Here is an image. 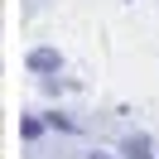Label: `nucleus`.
<instances>
[{
  "label": "nucleus",
  "mask_w": 159,
  "mask_h": 159,
  "mask_svg": "<svg viewBox=\"0 0 159 159\" xmlns=\"http://www.w3.org/2000/svg\"><path fill=\"white\" fill-rule=\"evenodd\" d=\"M120 159H149V135H125L120 140Z\"/></svg>",
  "instance_id": "f03ea898"
},
{
  "label": "nucleus",
  "mask_w": 159,
  "mask_h": 159,
  "mask_svg": "<svg viewBox=\"0 0 159 159\" xmlns=\"http://www.w3.org/2000/svg\"><path fill=\"white\" fill-rule=\"evenodd\" d=\"M29 68H34V72H43V77H58L63 58H58V48H34V53H29Z\"/></svg>",
  "instance_id": "f257e3e1"
},
{
  "label": "nucleus",
  "mask_w": 159,
  "mask_h": 159,
  "mask_svg": "<svg viewBox=\"0 0 159 159\" xmlns=\"http://www.w3.org/2000/svg\"><path fill=\"white\" fill-rule=\"evenodd\" d=\"M92 159H101V154H92Z\"/></svg>",
  "instance_id": "7ed1b4c3"
}]
</instances>
